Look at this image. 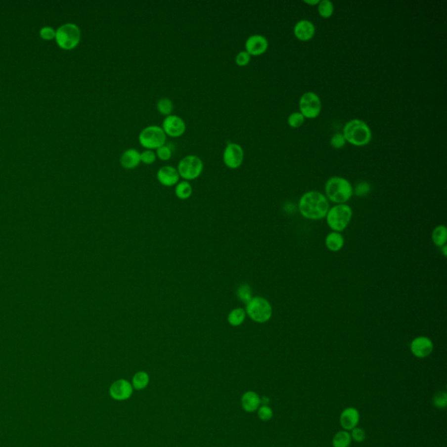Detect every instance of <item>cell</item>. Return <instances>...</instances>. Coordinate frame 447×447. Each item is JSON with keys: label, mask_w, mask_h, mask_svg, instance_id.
Instances as JSON below:
<instances>
[{"label": "cell", "mask_w": 447, "mask_h": 447, "mask_svg": "<svg viewBox=\"0 0 447 447\" xmlns=\"http://www.w3.org/2000/svg\"><path fill=\"white\" fill-rule=\"evenodd\" d=\"M294 34L299 41H310L315 34V26L310 20L302 19L295 24Z\"/></svg>", "instance_id": "16"}, {"label": "cell", "mask_w": 447, "mask_h": 447, "mask_svg": "<svg viewBox=\"0 0 447 447\" xmlns=\"http://www.w3.org/2000/svg\"><path fill=\"white\" fill-rule=\"evenodd\" d=\"M157 178L161 184L171 187L177 185V183L179 182L180 176L177 168L173 167L172 165H164L158 170Z\"/></svg>", "instance_id": "15"}, {"label": "cell", "mask_w": 447, "mask_h": 447, "mask_svg": "<svg viewBox=\"0 0 447 447\" xmlns=\"http://www.w3.org/2000/svg\"><path fill=\"white\" fill-rule=\"evenodd\" d=\"M353 211L350 205L346 204L336 205L329 208L326 215V221L333 231H344L351 223Z\"/></svg>", "instance_id": "4"}, {"label": "cell", "mask_w": 447, "mask_h": 447, "mask_svg": "<svg viewBox=\"0 0 447 447\" xmlns=\"http://www.w3.org/2000/svg\"><path fill=\"white\" fill-rule=\"evenodd\" d=\"M120 163L124 169H134L141 163V153L135 149H126L121 156Z\"/></svg>", "instance_id": "17"}, {"label": "cell", "mask_w": 447, "mask_h": 447, "mask_svg": "<svg viewBox=\"0 0 447 447\" xmlns=\"http://www.w3.org/2000/svg\"><path fill=\"white\" fill-rule=\"evenodd\" d=\"M246 313L251 320L258 323L268 321L272 315V307L267 299L256 296L246 304Z\"/></svg>", "instance_id": "6"}, {"label": "cell", "mask_w": 447, "mask_h": 447, "mask_svg": "<svg viewBox=\"0 0 447 447\" xmlns=\"http://www.w3.org/2000/svg\"><path fill=\"white\" fill-rule=\"evenodd\" d=\"M246 316V310L242 308H237L231 310L228 314V322L232 327H239L245 321Z\"/></svg>", "instance_id": "22"}, {"label": "cell", "mask_w": 447, "mask_h": 447, "mask_svg": "<svg viewBox=\"0 0 447 447\" xmlns=\"http://www.w3.org/2000/svg\"><path fill=\"white\" fill-rule=\"evenodd\" d=\"M82 32L76 24L66 23L56 30L55 41L59 47L63 50H73L80 44Z\"/></svg>", "instance_id": "5"}, {"label": "cell", "mask_w": 447, "mask_h": 447, "mask_svg": "<svg viewBox=\"0 0 447 447\" xmlns=\"http://www.w3.org/2000/svg\"><path fill=\"white\" fill-rule=\"evenodd\" d=\"M261 403H262V405H268L269 403L268 398L263 397L262 399H261Z\"/></svg>", "instance_id": "40"}, {"label": "cell", "mask_w": 447, "mask_h": 447, "mask_svg": "<svg viewBox=\"0 0 447 447\" xmlns=\"http://www.w3.org/2000/svg\"><path fill=\"white\" fill-rule=\"evenodd\" d=\"M298 207L302 216L310 220L324 219L330 208L328 198L316 190L303 194L300 198Z\"/></svg>", "instance_id": "1"}, {"label": "cell", "mask_w": 447, "mask_h": 447, "mask_svg": "<svg viewBox=\"0 0 447 447\" xmlns=\"http://www.w3.org/2000/svg\"><path fill=\"white\" fill-rule=\"evenodd\" d=\"M325 246L331 252H339L344 246V238L337 231H332L326 236Z\"/></svg>", "instance_id": "20"}, {"label": "cell", "mask_w": 447, "mask_h": 447, "mask_svg": "<svg viewBox=\"0 0 447 447\" xmlns=\"http://www.w3.org/2000/svg\"><path fill=\"white\" fill-rule=\"evenodd\" d=\"M157 110L160 112L161 115L169 116L172 115V111L174 109V105H173L172 100L164 97V98H161L160 100L157 101Z\"/></svg>", "instance_id": "27"}, {"label": "cell", "mask_w": 447, "mask_h": 447, "mask_svg": "<svg viewBox=\"0 0 447 447\" xmlns=\"http://www.w3.org/2000/svg\"><path fill=\"white\" fill-rule=\"evenodd\" d=\"M109 393L115 400L118 401L127 400L131 398L133 393V386L127 380L120 379L111 384Z\"/></svg>", "instance_id": "14"}, {"label": "cell", "mask_w": 447, "mask_h": 447, "mask_svg": "<svg viewBox=\"0 0 447 447\" xmlns=\"http://www.w3.org/2000/svg\"><path fill=\"white\" fill-rule=\"evenodd\" d=\"M360 419V415L357 409L347 408L343 411L340 417V423L345 430H353L358 426Z\"/></svg>", "instance_id": "18"}, {"label": "cell", "mask_w": 447, "mask_h": 447, "mask_svg": "<svg viewBox=\"0 0 447 447\" xmlns=\"http://www.w3.org/2000/svg\"><path fill=\"white\" fill-rule=\"evenodd\" d=\"M241 404L247 412H254L261 406V398L254 391H247L242 396Z\"/></svg>", "instance_id": "19"}, {"label": "cell", "mask_w": 447, "mask_h": 447, "mask_svg": "<svg viewBox=\"0 0 447 447\" xmlns=\"http://www.w3.org/2000/svg\"><path fill=\"white\" fill-rule=\"evenodd\" d=\"M245 47L251 56L261 55L268 48V41L263 35L254 34L246 40Z\"/></svg>", "instance_id": "13"}, {"label": "cell", "mask_w": 447, "mask_h": 447, "mask_svg": "<svg viewBox=\"0 0 447 447\" xmlns=\"http://www.w3.org/2000/svg\"><path fill=\"white\" fill-rule=\"evenodd\" d=\"M370 191V185L367 182H361L358 183L356 189L354 190V193L358 196V197H363Z\"/></svg>", "instance_id": "37"}, {"label": "cell", "mask_w": 447, "mask_h": 447, "mask_svg": "<svg viewBox=\"0 0 447 447\" xmlns=\"http://www.w3.org/2000/svg\"><path fill=\"white\" fill-rule=\"evenodd\" d=\"M304 2H305L306 4H310V5H315V4H318L320 3L319 0H305Z\"/></svg>", "instance_id": "39"}, {"label": "cell", "mask_w": 447, "mask_h": 447, "mask_svg": "<svg viewBox=\"0 0 447 447\" xmlns=\"http://www.w3.org/2000/svg\"><path fill=\"white\" fill-rule=\"evenodd\" d=\"M351 433L346 431L337 432L333 438V447H349L351 444Z\"/></svg>", "instance_id": "24"}, {"label": "cell", "mask_w": 447, "mask_h": 447, "mask_svg": "<svg viewBox=\"0 0 447 447\" xmlns=\"http://www.w3.org/2000/svg\"><path fill=\"white\" fill-rule=\"evenodd\" d=\"M330 144L335 149H342L346 144V140L342 133H336L330 139Z\"/></svg>", "instance_id": "33"}, {"label": "cell", "mask_w": 447, "mask_h": 447, "mask_svg": "<svg viewBox=\"0 0 447 447\" xmlns=\"http://www.w3.org/2000/svg\"><path fill=\"white\" fill-rule=\"evenodd\" d=\"M149 383V376L144 371H139L134 374V377L132 379L133 387L136 390H143L145 389Z\"/></svg>", "instance_id": "25"}, {"label": "cell", "mask_w": 447, "mask_h": 447, "mask_svg": "<svg viewBox=\"0 0 447 447\" xmlns=\"http://www.w3.org/2000/svg\"><path fill=\"white\" fill-rule=\"evenodd\" d=\"M343 134L346 142L355 146H365L372 139V132L369 125L362 120L349 121L343 127Z\"/></svg>", "instance_id": "3"}, {"label": "cell", "mask_w": 447, "mask_h": 447, "mask_svg": "<svg viewBox=\"0 0 447 447\" xmlns=\"http://www.w3.org/2000/svg\"><path fill=\"white\" fill-rule=\"evenodd\" d=\"M56 31L52 26H43L40 30V37L44 41H52L55 39Z\"/></svg>", "instance_id": "32"}, {"label": "cell", "mask_w": 447, "mask_h": 447, "mask_svg": "<svg viewBox=\"0 0 447 447\" xmlns=\"http://www.w3.org/2000/svg\"><path fill=\"white\" fill-rule=\"evenodd\" d=\"M235 61L239 67H246L251 61V55L246 51H241L236 56Z\"/></svg>", "instance_id": "35"}, {"label": "cell", "mask_w": 447, "mask_h": 447, "mask_svg": "<svg viewBox=\"0 0 447 447\" xmlns=\"http://www.w3.org/2000/svg\"><path fill=\"white\" fill-rule=\"evenodd\" d=\"M237 296H238V298H239L241 302L247 304V303L253 299V292H252V288H251L249 285H247V284H242V285H240L239 288H238V290H237Z\"/></svg>", "instance_id": "28"}, {"label": "cell", "mask_w": 447, "mask_h": 447, "mask_svg": "<svg viewBox=\"0 0 447 447\" xmlns=\"http://www.w3.org/2000/svg\"><path fill=\"white\" fill-rule=\"evenodd\" d=\"M305 117L302 116L300 112H294L292 113L290 116L287 118V123L291 128L297 129L302 126V124L304 123Z\"/></svg>", "instance_id": "29"}, {"label": "cell", "mask_w": 447, "mask_h": 447, "mask_svg": "<svg viewBox=\"0 0 447 447\" xmlns=\"http://www.w3.org/2000/svg\"><path fill=\"white\" fill-rule=\"evenodd\" d=\"M334 4L330 0H321L318 4V12L324 19L330 18L334 13Z\"/></svg>", "instance_id": "26"}, {"label": "cell", "mask_w": 447, "mask_h": 447, "mask_svg": "<svg viewBox=\"0 0 447 447\" xmlns=\"http://www.w3.org/2000/svg\"><path fill=\"white\" fill-rule=\"evenodd\" d=\"M223 161L228 168L238 169L244 161L242 147L238 143L229 142L224 150Z\"/></svg>", "instance_id": "10"}, {"label": "cell", "mask_w": 447, "mask_h": 447, "mask_svg": "<svg viewBox=\"0 0 447 447\" xmlns=\"http://www.w3.org/2000/svg\"><path fill=\"white\" fill-rule=\"evenodd\" d=\"M258 416L262 421H268L272 417V410L268 405H262L259 408Z\"/></svg>", "instance_id": "36"}, {"label": "cell", "mask_w": 447, "mask_h": 447, "mask_svg": "<svg viewBox=\"0 0 447 447\" xmlns=\"http://www.w3.org/2000/svg\"><path fill=\"white\" fill-rule=\"evenodd\" d=\"M162 129L166 135L172 137H179L184 134L186 131V124L180 116L171 115L166 116L163 122Z\"/></svg>", "instance_id": "11"}, {"label": "cell", "mask_w": 447, "mask_h": 447, "mask_svg": "<svg viewBox=\"0 0 447 447\" xmlns=\"http://www.w3.org/2000/svg\"><path fill=\"white\" fill-rule=\"evenodd\" d=\"M178 172L185 181L198 179L204 170V164L200 157L189 155L182 158L178 165Z\"/></svg>", "instance_id": "8"}, {"label": "cell", "mask_w": 447, "mask_h": 447, "mask_svg": "<svg viewBox=\"0 0 447 447\" xmlns=\"http://www.w3.org/2000/svg\"><path fill=\"white\" fill-rule=\"evenodd\" d=\"M351 435V439L357 442H362V441H364L366 438L365 431L361 428H358V427L352 430V433Z\"/></svg>", "instance_id": "38"}, {"label": "cell", "mask_w": 447, "mask_h": 447, "mask_svg": "<svg viewBox=\"0 0 447 447\" xmlns=\"http://www.w3.org/2000/svg\"><path fill=\"white\" fill-rule=\"evenodd\" d=\"M167 135L162 127L150 125L144 128L139 134V142L146 149H157L166 142Z\"/></svg>", "instance_id": "7"}, {"label": "cell", "mask_w": 447, "mask_h": 447, "mask_svg": "<svg viewBox=\"0 0 447 447\" xmlns=\"http://www.w3.org/2000/svg\"><path fill=\"white\" fill-rule=\"evenodd\" d=\"M157 159V155L151 149H145L141 153V163L145 164H152Z\"/></svg>", "instance_id": "34"}, {"label": "cell", "mask_w": 447, "mask_h": 447, "mask_svg": "<svg viewBox=\"0 0 447 447\" xmlns=\"http://www.w3.org/2000/svg\"><path fill=\"white\" fill-rule=\"evenodd\" d=\"M175 193L178 198L182 200H185V199L190 198V196L192 194V186L188 181L183 180L182 182H179L177 183Z\"/></svg>", "instance_id": "23"}, {"label": "cell", "mask_w": 447, "mask_h": 447, "mask_svg": "<svg viewBox=\"0 0 447 447\" xmlns=\"http://www.w3.org/2000/svg\"><path fill=\"white\" fill-rule=\"evenodd\" d=\"M434 345L432 340L427 336H417L410 344V350L417 358H425L433 352Z\"/></svg>", "instance_id": "12"}, {"label": "cell", "mask_w": 447, "mask_h": 447, "mask_svg": "<svg viewBox=\"0 0 447 447\" xmlns=\"http://www.w3.org/2000/svg\"><path fill=\"white\" fill-rule=\"evenodd\" d=\"M325 193L328 200L342 205L349 201L353 194L354 189L351 182L342 177H333L325 183Z\"/></svg>", "instance_id": "2"}, {"label": "cell", "mask_w": 447, "mask_h": 447, "mask_svg": "<svg viewBox=\"0 0 447 447\" xmlns=\"http://www.w3.org/2000/svg\"><path fill=\"white\" fill-rule=\"evenodd\" d=\"M433 403L435 406L440 409L446 408L447 403V393L445 391H440L436 393L433 398Z\"/></svg>", "instance_id": "31"}, {"label": "cell", "mask_w": 447, "mask_h": 447, "mask_svg": "<svg viewBox=\"0 0 447 447\" xmlns=\"http://www.w3.org/2000/svg\"><path fill=\"white\" fill-rule=\"evenodd\" d=\"M172 144H164L161 146L157 149V157H158L160 160L167 161L172 157V153H173V148H172Z\"/></svg>", "instance_id": "30"}, {"label": "cell", "mask_w": 447, "mask_h": 447, "mask_svg": "<svg viewBox=\"0 0 447 447\" xmlns=\"http://www.w3.org/2000/svg\"><path fill=\"white\" fill-rule=\"evenodd\" d=\"M440 249H441V251H442V253H443L444 256H445V257H447V245H446V246H442V247H441V248H440Z\"/></svg>", "instance_id": "41"}, {"label": "cell", "mask_w": 447, "mask_h": 447, "mask_svg": "<svg viewBox=\"0 0 447 447\" xmlns=\"http://www.w3.org/2000/svg\"><path fill=\"white\" fill-rule=\"evenodd\" d=\"M432 239L435 246L441 248L447 242V229L445 224H440L432 231Z\"/></svg>", "instance_id": "21"}, {"label": "cell", "mask_w": 447, "mask_h": 447, "mask_svg": "<svg viewBox=\"0 0 447 447\" xmlns=\"http://www.w3.org/2000/svg\"><path fill=\"white\" fill-rule=\"evenodd\" d=\"M300 113L305 118L313 119L319 116L321 111V101L320 97L313 92H306L302 94L299 101Z\"/></svg>", "instance_id": "9"}]
</instances>
